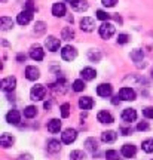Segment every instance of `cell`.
<instances>
[{
	"label": "cell",
	"mask_w": 153,
	"mask_h": 160,
	"mask_svg": "<svg viewBox=\"0 0 153 160\" xmlns=\"http://www.w3.org/2000/svg\"><path fill=\"white\" fill-rule=\"evenodd\" d=\"M17 59L19 61V62H21V61H25V55H23V53H19V55L17 57Z\"/></svg>",
	"instance_id": "f6af8a7d"
},
{
	"label": "cell",
	"mask_w": 153,
	"mask_h": 160,
	"mask_svg": "<svg viewBox=\"0 0 153 160\" xmlns=\"http://www.w3.org/2000/svg\"><path fill=\"white\" fill-rule=\"evenodd\" d=\"M143 114H144V117H147V119H153V107H146V108L143 110Z\"/></svg>",
	"instance_id": "f35d334b"
},
{
	"label": "cell",
	"mask_w": 153,
	"mask_h": 160,
	"mask_svg": "<svg viewBox=\"0 0 153 160\" xmlns=\"http://www.w3.org/2000/svg\"><path fill=\"white\" fill-rule=\"evenodd\" d=\"M33 19V12L27 11V9H24L23 12H19L17 17V22L19 24V25H27V24H30V21Z\"/></svg>",
	"instance_id": "52a82bcc"
},
{
	"label": "cell",
	"mask_w": 153,
	"mask_h": 160,
	"mask_svg": "<svg viewBox=\"0 0 153 160\" xmlns=\"http://www.w3.org/2000/svg\"><path fill=\"white\" fill-rule=\"evenodd\" d=\"M95 15H97V19H101V21H108L110 19V15H108L107 12L101 11V9H98L95 12Z\"/></svg>",
	"instance_id": "d590c367"
},
{
	"label": "cell",
	"mask_w": 153,
	"mask_h": 160,
	"mask_svg": "<svg viewBox=\"0 0 153 160\" xmlns=\"http://www.w3.org/2000/svg\"><path fill=\"white\" fill-rule=\"evenodd\" d=\"M95 28V21L91 17H83L80 19V30L86 31V33H91Z\"/></svg>",
	"instance_id": "5b68a950"
},
{
	"label": "cell",
	"mask_w": 153,
	"mask_h": 160,
	"mask_svg": "<svg viewBox=\"0 0 153 160\" xmlns=\"http://www.w3.org/2000/svg\"><path fill=\"white\" fill-rule=\"evenodd\" d=\"M129 42V36L125 34V33H122V34L118 36V43L119 45H125V43H128Z\"/></svg>",
	"instance_id": "8d00e7d4"
},
{
	"label": "cell",
	"mask_w": 153,
	"mask_h": 160,
	"mask_svg": "<svg viewBox=\"0 0 153 160\" xmlns=\"http://www.w3.org/2000/svg\"><path fill=\"white\" fill-rule=\"evenodd\" d=\"M45 46L49 52H57L58 49H60V39L54 37V36H49V37L45 40Z\"/></svg>",
	"instance_id": "30bf717a"
},
{
	"label": "cell",
	"mask_w": 153,
	"mask_h": 160,
	"mask_svg": "<svg viewBox=\"0 0 153 160\" xmlns=\"http://www.w3.org/2000/svg\"><path fill=\"white\" fill-rule=\"evenodd\" d=\"M120 132H122L124 137H126V135H129L131 133V129H128V128H120Z\"/></svg>",
	"instance_id": "7bdbcfd3"
},
{
	"label": "cell",
	"mask_w": 153,
	"mask_h": 160,
	"mask_svg": "<svg viewBox=\"0 0 153 160\" xmlns=\"http://www.w3.org/2000/svg\"><path fill=\"white\" fill-rule=\"evenodd\" d=\"M25 77H27V80H31V82L37 80L40 77L39 68H37V67H34V65H29V67L25 68Z\"/></svg>",
	"instance_id": "9a60e30c"
},
{
	"label": "cell",
	"mask_w": 153,
	"mask_h": 160,
	"mask_svg": "<svg viewBox=\"0 0 153 160\" xmlns=\"http://www.w3.org/2000/svg\"><path fill=\"white\" fill-rule=\"evenodd\" d=\"M6 122L11 123V125H18L21 122V114L18 110H11L8 114H6Z\"/></svg>",
	"instance_id": "2e32d148"
},
{
	"label": "cell",
	"mask_w": 153,
	"mask_h": 160,
	"mask_svg": "<svg viewBox=\"0 0 153 160\" xmlns=\"http://www.w3.org/2000/svg\"><path fill=\"white\" fill-rule=\"evenodd\" d=\"M85 147H86V150H89L91 153H95L97 150H98V142H97L95 138H88L85 141Z\"/></svg>",
	"instance_id": "484cf974"
},
{
	"label": "cell",
	"mask_w": 153,
	"mask_h": 160,
	"mask_svg": "<svg viewBox=\"0 0 153 160\" xmlns=\"http://www.w3.org/2000/svg\"><path fill=\"white\" fill-rule=\"evenodd\" d=\"M112 92H113V88H112V85H108V83H101V85L97 88V95L101 98L110 97Z\"/></svg>",
	"instance_id": "8fae6325"
},
{
	"label": "cell",
	"mask_w": 153,
	"mask_h": 160,
	"mask_svg": "<svg viewBox=\"0 0 153 160\" xmlns=\"http://www.w3.org/2000/svg\"><path fill=\"white\" fill-rule=\"evenodd\" d=\"M149 123L147 122H140L138 125H137V131H140V132H144V131H149Z\"/></svg>",
	"instance_id": "74e56055"
},
{
	"label": "cell",
	"mask_w": 153,
	"mask_h": 160,
	"mask_svg": "<svg viewBox=\"0 0 153 160\" xmlns=\"http://www.w3.org/2000/svg\"><path fill=\"white\" fill-rule=\"evenodd\" d=\"M25 9H27V11H30V12H34V11H36V6H34L33 0H29V2L25 3Z\"/></svg>",
	"instance_id": "60d3db41"
},
{
	"label": "cell",
	"mask_w": 153,
	"mask_h": 160,
	"mask_svg": "<svg viewBox=\"0 0 153 160\" xmlns=\"http://www.w3.org/2000/svg\"><path fill=\"white\" fill-rule=\"evenodd\" d=\"M143 57H144V53H143L141 49H135V51H132V53H131V58H132L135 62H140L143 59Z\"/></svg>",
	"instance_id": "d6a6232c"
},
{
	"label": "cell",
	"mask_w": 153,
	"mask_h": 160,
	"mask_svg": "<svg viewBox=\"0 0 153 160\" xmlns=\"http://www.w3.org/2000/svg\"><path fill=\"white\" fill-rule=\"evenodd\" d=\"M112 102H113L114 105H118V104L120 102V98H119V95H118V97H114L113 99H112Z\"/></svg>",
	"instance_id": "ee69618b"
},
{
	"label": "cell",
	"mask_w": 153,
	"mask_h": 160,
	"mask_svg": "<svg viewBox=\"0 0 153 160\" xmlns=\"http://www.w3.org/2000/svg\"><path fill=\"white\" fill-rule=\"evenodd\" d=\"M15 86H17V79L15 77H6L2 80V91L3 92H13L15 91Z\"/></svg>",
	"instance_id": "8992f818"
},
{
	"label": "cell",
	"mask_w": 153,
	"mask_h": 160,
	"mask_svg": "<svg viewBox=\"0 0 153 160\" xmlns=\"http://www.w3.org/2000/svg\"><path fill=\"white\" fill-rule=\"evenodd\" d=\"M97 119L100 123H113V116L110 114L108 111H100L98 114H97Z\"/></svg>",
	"instance_id": "7402d4cb"
},
{
	"label": "cell",
	"mask_w": 153,
	"mask_h": 160,
	"mask_svg": "<svg viewBox=\"0 0 153 160\" xmlns=\"http://www.w3.org/2000/svg\"><path fill=\"white\" fill-rule=\"evenodd\" d=\"M36 25H37L39 28H34V31H36V33H43V30H45V24H43V22H37Z\"/></svg>",
	"instance_id": "b9f144b4"
},
{
	"label": "cell",
	"mask_w": 153,
	"mask_h": 160,
	"mask_svg": "<svg viewBox=\"0 0 153 160\" xmlns=\"http://www.w3.org/2000/svg\"><path fill=\"white\" fill-rule=\"evenodd\" d=\"M80 76H82V79L83 80H94L97 77V71L94 68H91V67H86V68H83L82 71H80Z\"/></svg>",
	"instance_id": "ffe728a7"
},
{
	"label": "cell",
	"mask_w": 153,
	"mask_h": 160,
	"mask_svg": "<svg viewBox=\"0 0 153 160\" xmlns=\"http://www.w3.org/2000/svg\"><path fill=\"white\" fill-rule=\"evenodd\" d=\"M70 6H71V9H74L76 12H85L86 9L89 8L86 0H70Z\"/></svg>",
	"instance_id": "5bb4252c"
},
{
	"label": "cell",
	"mask_w": 153,
	"mask_h": 160,
	"mask_svg": "<svg viewBox=\"0 0 153 160\" xmlns=\"http://www.w3.org/2000/svg\"><path fill=\"white\" fill-rule=\"evenodd\" d=\"M15 141V138L9 135V133H3L2 137H0V145L3 147V148H8V147H11L12 144Z\"/></svg>",
	"instance_id": "603a6c76"
},
{
	"label": "cell",
	"mask_w": 153,
	"mask_h": 160,
	"mask_svg": "<svg viewBox=\"0 0 153 160\" xmlns=\"http://www.w3.org/2000/svg\"><path fill=\"white\" fill-rule=\"evenodd\" d=\"M79 107H80V110H85V111L91 110L92 107H94V101H92V98L91 97L79 98Z\"/></svg>",
	"instance_id": "d6986e66"
},
{
	"label": "cell",
	"mask_w": 153,
	"mask_h": 160,
	"mask_svg": "<svg viewBox=\"0 0 153 160\" xmlns=\"http://www.w3.org/2000/svg\"><path fill=\"white\" fill-rule=\"evenodd\" d=\"M45 95H46V88L43 85H36L30 91V98L33 101H42L45 98Z\"/></svg>",
	"instance_id": "6da1fadb"
},
{
	"label": "cell",
	"mask_w": 153,
	"mask_h": 160,
	"mask_svg": "<svg viewBox=\"0 0 153 160\" xmlns=\"http://www.w3.org/2000/svg\"><path fill=\"white\" fill-rule=\"evenodd\" d=\"M118 139V133L114 131H104L101 133V141L106 144H112Z\"/></svg>",
	"instance_id": "e0dca14e"
},
{
	"label": "cell",
	"mask_w": 153,
	"mask_h": 160,
	"mask_svg": "<svg viewBox=\"0 0 153 160\" xmlns=\"http://www.w3.org/2000/svg\"><path fill=\"white\" fill-rule=\"evenodd\" d=\"M106 159L107 160H119V151H116V150H107V151H106Z\"/></svg>",
	"instance_id": "e575fe53"
},
{
	"label": "cell",
	"mask_w": 153,
	"mask_h": 160,
	"mask_svg": "<svg viewBox=\"0 0 153 160\" xmlns=\"http://www.w3.org/2000/svg\"><path fill=\"white\" fill-rule=\"evenodd\" d=\"M120 154L124 156V157H126V159H132L137 154L135 145H132V144H124L122 148H120Z\"/></svg>",
	"instance_id": "9c48e42d"
},
{
	"label": "cell",
	"mask_w": 153,
	"mask_h": 160,
	"mask_svg": "<svg viewBox=\"0 0 153 160\" xmlns=\"http://www.w3.org/2000/svg\"><path fill=\"white\" fill-rule=\"evenodd\" d=\"M0 27H2L3 31H8V30L13 28V21H12V18L2 17L0 18Z\"/></svg>",
	"instance_id": "cb8c5ba5"
},
{
	"label": "cell",
	"mask_w": 153,
	"mask_h": 160,
	"mask_svg": "<svg viewBox=\"0 0 153 160\" xmlns=\"http://www.w3.org/2000/svg\"><path fill=\"white\" fill-rule=\"evenodd\" d=\"M46 148H48V151H51V153H57V151L61 150V144L57 139H49L48 144H46Z\"/></svg>",
	"instance_id": "d4e9b609"
},
{
	"label": "cell",
	"mask_w": 153,
	"mask_h": 160,
	"mask_svg": "<svg viewBox=\"0 0 153 160\" xmlns=\"http://www.w3.org/2000/svg\"><path fill=\"white\" fill-rule=\"evenodd\" d=\"M76 57H77V51H76V48H73V46H64L61 51V58L64 59V61H73V59H76Z\"/></svg>",
	"instance_id": "3957f363"
},
{
	"label": "cell",
	"mask_w": 153,
	"mask_h": 160,
	"mask_svg": "<svg viewBox=\"0 0 153 160\" xmlns=\"http://www.w3.org/2000/svg\"><path fill=\"white\" fill-rule=\"evenodd\" d=\"M85 82H83V79H77L73 82V91L74 92H82L83 89H85Z\"/></svg>",
	"instance_id": "1f68e13d"
},
{
	"label": "cell",
	"mask_w": 153,
	"mask_h": 160,
	"mask_svg": "<svg viewBox=\"0 0 153 160\" xmlns=\"http://www.w3.org/2000/svg\"><path fill=\"white\" fill-rule=\"evenodd\" d=\"M103 6H106V8H113L116 3H118V0H101Z\"/></svg>",
	"instance_id": "ab89813d"
},
{
	"label": "cell",
	"mask_w": 153,
	"mask_h": 160,
	"mask_svg": "<svg viewBox=\"0 0 153 160\" xmlns=\"http://www.w3.org/2000/svg\"><path fill=\"white\" fill-rule=\"evenodd\" d=\"M37 116V108L34 107V105H27L25 108H24V117H27V119H33Z\"/></svg>",
	"instance_id": "4316f807"
},
{
	"label": "cell",
	"mask_w": 153,
	"mask_h": 160,
	"mask_svg": "<svg viewBox=\"0 0 153 160\" xmlns=\"http://www.w3.org/2000/svg\"><path fill=\"white\" fill-rule=\"evenodd\" d=\"M98 33H100V36H101V39H104V40L110 39V37L114 34V25H113V24L106 22V21H104V22L100 25Z\"/></svg>",
	"instance_id": "7a4b0ae2"
},
{
	"label": "cell",
	"mask_w": 153,
	"mask_h": 160,
	"mask_svg": "<svg viewBox=\"0 0 153 160\" xmlns=\"http://www.w3.org/2000/svg\"><path fill=\"white\" fill-rule=\"evenodd\" d=\"M70 160H86V154L82 150H73L70 153Z\"/></svg>",
	"instance_id": "f1b7e54d"
},
{
	"label": "cell",
	"mask_w": 153,
	"mask_h": 160,
	"mask_svg": "<svg viewBox=\"0 0 153 160\" xmlns=\"http://www.w3.org/2000/svg\"><path fill=\"white\" fill-rule=\"evenodd\" d=\"M52 15L57 18H61L66 15V5L61 3V2H58V3H54L52 6Z\"/></svg>",
	"instance_id": "ac0fdd59"
},
{
	"label": "cell",
	"mask_w": 153,
	"mask_h": 160,
	"mask_svg": "<svg viewBox=\"0 0 153 160\" xmlns=\"http://www.w3.org/2000/svg\"><path fill=\"white\" fill-rule=\"evenodd\" d=\"M61 129V122L60 119H52L48 122V131L51 132V133H58Z\"/></svg>",
	"instance_id": "44dd1931"
},
{
	"label": "cell",
	"mask_w": 153,
	"mask_h": 160,
	"mask_svg": "<svg viewBox=\"0 0 153 160\" xmlns=\"http://www.w3.org/2000/svg\"><path fill=\"white\" fill-rule=\"evenodd\" d=\"M30 58L33 61H42L45 58V51L40 48V46H33L30 49Z\"/></svg>",
	"instance_id": "4fadbf2b"
},
{
	"label": "cell",
	"mask_w": 153,
	"mask_h": 160,
	"mask_svg": "<svg viewBox=\"0 0 153 160\" xmlns=\"http://www.w3.org/2000/svg\"><path fill=\"white\" fill-rule=\"evenodd\" d=\"M60 111H61V117L62 119H67L68 116H70V104H62L61 107H60Z\"/></svg>",
	"instance_id": "836d02e7"
},
{
	"label": "cell",
	"mask_w": 153,
	"mask_h": 160,
	"mask_svg": "<svg viewBox=\"0 0 153 160\" xmlns=\"http://www.w3.org/2000/svg\"><path fill=\"white\" fill-rule=\"evenodd\" d=\"M141 148L144 153H153V138H149V139H144L141 144Z\"/></svg>",
	"instance_id": "f546056e"
},
{
	"label": "cell",
	"mask_w": 153,
	"mask_h": 160,
	"mask_svg": "<svg viewBox=\"0 0 153 160\" xmlns=\"http://www.w3.org/2000/svg\"><path fill=\"white\" fill-rule=\"evenodd\" d=\"M76 138H77V132L76 129H71V128H68L66 131L61 133V141L64 144H71L76 141Z\"/></svg>",
	"instance_id": "277c9868"
},
{
	"label": "cell",
	"mask_w": 153,
	"mask_h": 160,
	"mask_svg": "<svg viewBox=\"0 0 153 160\" xmlns=\"http://www.w3.org/2000/svg\"><path fill=\"white\" fill-rule=\"evenodd\" d=\"M61 37L64 40H71L74 37V31L71 27H66V28L62 30V33H61Z\"/></svg>",
	"instance_id": "4dcf8cb0"
},
{
	"label": "cell",
	"mask_w": 153,
	"mask_h": 160,
	"mask_svg": "<svg viewBox=\"0 0 153 160\" xmlns=\"http://www.w3.org/2000/svg\"><path fill=\"white\" fill-rule=\"evenodd\" d=\"M118 95L122 101H134L135 99V91L131 88H122Z\"/></svg>",
	"instance_id": "ba28073f"
},
{
	"label": "cell",
	"mask_w": 153,
	"mask_h": 160,
	"mask_svg": "<svg viewBox=\"0 0 153 160\" xmlns=\"http://www.w3.org/2000/svg\"><path fill=\"white\" fill-rule=\"evenodd\" d=\"M122 120L126 122V123H132V122H135L137 120V111L134 108H125L122 111Z\"/></svg>",
	"instance_id": "7c38bea8"
},
{
	"label": "cell",
	"mask_w": 153,
	"mask_h": 160,
	"mask_svg": "<svg viewBox=\"0 0 153 160\" xmlns=\"http://www.w3.org/2000/svg\"><path fill=\"white\" fill-rule=\"evenodd\" d=\"M88 58H89V61H92V62H98L101 59V52L98 51V49H91V51L88 52Z\"/></svg>",
	"instance_id": "83f0119b"
}]
</instances>
